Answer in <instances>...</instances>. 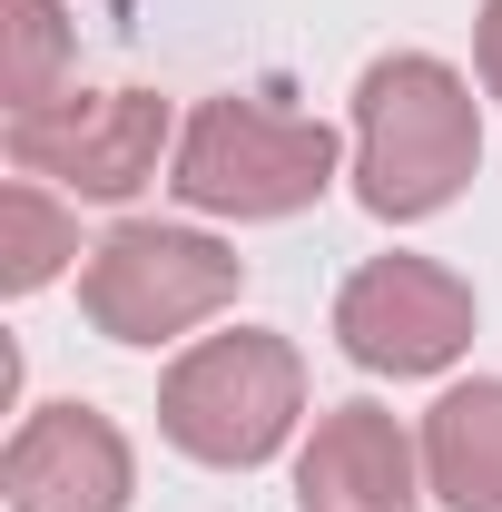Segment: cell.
Wrapping results in <instances>:
<instances>
[{"mask_svg": "<svg viewBox=\"0 0 502 512\" xmlns=\"http://www.w3.org/2000/svg\"><path fill=\"white\" fill-rule=\"evenodd\" d=\"M247 286V256L217 247L207 227H158V217H128L109 227L89 266H79V316L99 325L109 345H178L188 325L227 316Z\"/></svg>", "mask_w": 502, "mask_h": 512, "instance_id": "obj_4", "label": "cell"}, {"mask_svg": "<svg viewBox=\"0 0 502 512\" xmlns=\"http://www.w3.org/2000/svg\"><path fill=\"white\" fill-rule=\"evenodd\" d=\"M335 168H345V138L325 119H296V109H266V99L227 89L178 128L168 188L197 217H296L335 188Z\"/></svg>", "mask_w": 502, "mask_h": 512, "instance_id": "obj_3", "label": "cell"}, {"mask_svg": "<svg viewBox=\"0 0 502 512\" xmlns=\"http://www.w3.org/2000/svg\"><path fill=\"white\" fill-rule=\"evenodd\" d=\"M69 256H79L69 207L40 188V178H10V188H0V286H10V296H40Z\"/></svg>", "mask_w": 502, "mask_h": 512, "instance_id": "obj_10", "label": "cell"}, {"mask_svg": "<svg viewBox=\"0 0 502 512\" xmlns=\"http://www.w3.org/2000/svg\"><path fill=\"white\" fill-rule=\"evenodd\" d=\"M473 69H483V89L502 99V0H483V20H473Z\"/></svg>", "mask_w": 502, "mask_h": 512, "instance_id": "obj_12", "label": "cell"}, {"mask_svg": "<svg viewBox=\"0 0 502 512\" xmlns=\"http://www.w3.org/2000/svg\"><path fill=\"white\" fill-rule=\"evenodd\" d=\"M424 444L384 404H325L296 453V512H424Z\"/></svg>", "mask_w": 502, "mask_h": 512, "instance_id": "obj_8", "label": "cell"}, {"mask_svg": "<svg viewBox=\"0 0 502 512\" xmlns=\"http://www.w3.org/2000/svg\"><path fill=\"white\" fill-rule=\"evenodd\" d=\"M483 168V109L473 79L434 50H384L355 79V197L384 227L443 217Z\"/></svg>", "mask_w": 502, "mask_h": 512, "instance_id": "obj_1", "label": "cell"}, {"mask_svg": "<svg viewBox=\"0 0 502 512\" xmlns=\"http://www.w3.org/2000/svg\"><path fill=\"white\" fill-rule=\"evenodd\" d=\"M0 99L10 119L20 109H50L60 99V69H69V10L60 0H0Z\"/></svg>", "mask_w": 502, "mask_h": 512, "instance_id": "obj_11", "label": "cell"}, {"mask_svg": "<svg viewBox=\"0 0 502 512\" xmlns=\"http://www.w3.org/2000/svg\"><path fill=\"white\" fill-rule=\"evenodd\" d=\"M158 158H178V128H168L158 89H60L50 109L10 119V168L50 178L60 197H89V207L138 197L158 178Z\"/></svg>", "mask_w": 502, "mask_h": 512, "instance_id": "obj_5", "label": "cell"}, {"mask_svg": "<svg viewBox=\"0 0 502 512\" xmlns=\"http://www.w3.org/2000/svg\"><path fill=\"white\" fill-rule=\"evenodd\" d=\"M424 483L443 512H502V375L443 384L424 414Z\"/></svg>", "mask_w": 502, "mask_h": 512, "instance_id": "obj_9", "label": "cell"}, {"mask_svg": "<svg viewBox=\"0 0 502 512\" xmlns=\"http://www.w3.org/2000/svg\"><path fill=\"white\" fill-rule=\"evenodd\" d=\"M335 345H345V365L394 384L443 375L473 345V286L434 256H365L335 286Z\"/></svg>", "mask_w": 502, "mask_h": 512, "instance_id": "obj_6", "label": "cell"}, {"mask_svg": "<svg viewBox=\"0 0 502 512\" xmlns=\"http://www.w3.org/2000/svg\"><path fill=\"white\" fill-rule=\"evenodd\" d=\"M0 493L10 512H128L138 453L99 404H40L20 414V434L0 453Z\"/></svg>", "mask_w": 502, "mask_h": 512, "instance_id": "obj_7", "label": "cell"}, {"mask_svg": "<svg viewBox=\"0 0 502 512\" xmlns=\"http://www.w3.org/2000/svg\"><path fill=\"white\" fill-rule=\"evenodd\" d=\"M306 414V355L266 325H227V335H197L188 355L158 375V434L207 463V473H256L276 463L286 434Z\"/></svg>", "mask_w": 502, "mask_h": 512, "instance_id": "obj_2", "label": "cell"}]
</instances>
